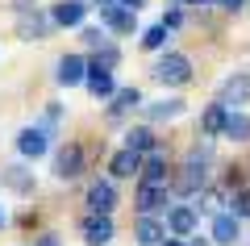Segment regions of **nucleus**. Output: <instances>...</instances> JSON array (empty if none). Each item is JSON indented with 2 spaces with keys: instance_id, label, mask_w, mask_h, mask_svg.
Segmentation results:
<instances>
[{
  "instance_id": "obj_1",
  "label": "nucleus",
  "mask_w": 250,
  "mask_h": 246,
  "mask_svg": "<svg viewBox=\"0 0 250 246\" xmlns=\"http://www.w3.org/2000/svg\"><path fill=\"white\" fill-rule=\"evenodd\" d=\"M154 75H159L163 84H171V88H179V84L192 79V63H188L184 54H163V59L154 63Z\"/></svg>"
},
{
  "instance_id": "obj_2",
  "label": "nucleus",
  "mask_w": 250,
  "mask_h": 246,
  "mask_svg": "<svg viewBox=\"0 0 250 246\" xmlns=\"http://www.w3.org/2000/svg\"><path fill=\"white\" fill-rule=\"evenodd\" d=\"M80 171H83V146L71 142V146H62L59 155H54V176L59 179H75Z\"/></svg>"
},
{
  "instance_id": "obj_3",
  "label": "nucleus",
  "mask_w": 250,
  "mask_h": 246,
  "mask_svg": "<svg viewBox=\"0 0 250 246\" xmlns=\"http://www.w3.org/2000/svg\"><path fill=\"white\" fill-rule=\"evenodd\" d=\"M250 100V75H229L221 84V96H217V105H225L233 113V105H246Z\"/></svg>"
},
{
  "instance_id": "obj_4",
  "label": "nucleus",
  "mask_w": 250,
  "mask_h": 246,
  "mask_svg": "<svg viewBox=\"0 0 250 246\" xmlns=\"http://www.w3.org/2000/svg\"><path fill=\"white\" fill-rule=\"evenodd\" d=\"M205 176H208L205 163H200V158H188L184 171H179V179H175V192H179V196H192L200 184H205Z\"/></svg>"
},
{
  "instance_id": "obj_5",
  "label": "nucleus",
  "mask_w": 250,
  "mask_h": 246,
  "mask_svg": "<svg viewBox=\"0 0 250 246\" xmlns=\"http://www.w3.org/2000/svg\"><path fill=\"white\" fill-rule=\"evenodd\" d=\"M88 204H92V213H96V217H108V213H113V204H117L113 184H108V179H96V184L88 188Z\"/></svg>"
},
{
  "instance_id": "obj_6",
  "label": "nucleus",
  "mask_w": 250,
  "mask_h": 246,
  "mask_svg": "<svg viewBox=\"0 0 250 246\" xmlns=\"http://www.w3.org/2000/svg\"><path fill=\"white\" fill-rule=\"evenodd\" d=\"M163 204H167V184H142L138 188V213H142V217L159 213Z\"/></svg>"
},
{
  "instance_id": "obj_7",
  "label": "nucleus",
  "mask_w": 250,
  "mask_h": 246,
  "mask_svg": "<svg viewBox=\"0 0 250 246\" xmlns=\"http://www.w3.org/2000/svg\"><path fill=\"white\" fill-rule=\"evenodd\" d=\"M100 21H104L113 34H134V13L121 9V4H108V9H100Z\"/></svg>"
},
{
  "instance_id": "obj_8",
  "label": "nucleus",
  "mask_w": 250,
  "mask_h": 246,
  "mask_svg": "<svg viewBox=\"0 0 250 246\" xmlns=\"http://www.w3.org/2000/svg\"><path fill=\"white\" fill-rule=\"evenodd\" d=\"M46 146H50L46 130H21V134H17V150H21L25 158H38V155H46Z\"/></svg>"
},
{
  "instance_id": "obj_9",
  "label": "nucleus",
  "mask_w": 250,
  "mask_h": 246,
  "mask_svg": "<svg viewBox=\"0 0 250 246\" xmlns=\"http://www.w3.org/2000/svg\"><path fill=\"white\" fill-rule=\"evenodd\" d=\"M192 229H196V213L188 209V204H175V209L167 213V234L184 238V234H192Z\"/></svg>"
},
{
  "instance_id": "obj_10",
  "label": "nucleus",
  "mask_w": 250,
  "mask_h": 246,
  "mask_svg": "<svg viewBox=\"0 0 250 246\" xmlns=\"http://www.w3.org/2000/svg\"><path fill=\"white\" fill-rule=\"evenodd\" d=\"M83 79H88V63H83L80 54H67V59L59 63V84L71 88V84H83Z\"/></svg>"
},
{
  "instance_id": "obj_11",
  "label": "nucleus",
  "mask_w": 250,
  "mask_h": 246,
  "mask_svg": "<svg viewBox=\"0 0 250 246\" xmlns=\"http://www.w3.org/2000/svg\"><path fill=\"white\" fill-rule=\"evenodd\" d=\"M83 238H88V246H104L108 238H113V221H108V217H96V213H92V217L83 221Z\"/></svg>"
},
{
  "instance_id": "obj_12",
  "label": "nucleus",
  "mask_w": 250,
  "mask_h": 246,
  "mask_svg": "<svg viewBox=\"0 0 250 246\" xmlns=\"http://www.w3.org/2000/svg\"><path fill=\"white\" fill-rule=\"evenodd\" d=\"M50 21L54 25H80L83 21V0H59L54 13H50Z\"/></svg>"
},
{
  "instance_id": "obj_13",
  "label": "nucleus",
  "mask_w": 250,
  "mask_h": 246,
  "mask_svg": "<svg viewBox=\"0 0 250 246\" xmlns=\"http://www.w3.org/2000/svg\"><path fill=\"white\" fill-rule=\"evenodd\" d=\"M238 234H242V225H238V217H233V213H217V217H213V242L229 246Z\"/></svg>"
},
{
  "instance_id": "obj_14",
  "label": "nucleus",
  "mask_w": 250,
  "mask_h": 246,
  "mask_svg": "<svg viewBox=\"0 0 250 246\" xmlns=\"http://www.w3.org/2000/svg\"><path fill=\"white\" fill-rule=\"evenodd\" d=\"M134 234H138V242H142V246H163V242H167V225H159L154 217H142Z\"/></svg>"
},
{
  "instance_id": "obj_15",
  "label": "nucleus",
  "mask_w": 250,
  "mask_h": 246,
  "mask_svg": "<svg viewBox=\"0 0 250 246\" xmlns=\"http://www.w3.org/2000/svg\"><path fill=\"white\" fill-rule=\"evenodd\" d=\"M83 84L92 88V96H113V71H100V67L88 63V79Z\"/></svg>"
},
{
  "instance_id": "obj_16",
  "label": "nucleus",
  "mask_w": 250,
  "mask_h": 246,
  "mask_svg": "<svg viewBox=\"0 0 250 246\" xmlns=\"http://www.w3.org/2000/svg\"><path fill=\"white\" fill-rule=\"evenodd\" d=\"M142 184H167V158H163L159 150L142 163Z\"/></svg>"
},
{
  "instance_id": "obj_17",
  "label": "nucleus",
  "mask_w": 250,
  "mask_h": 246,
  "mask_svg": "<svg viewBox=\"0 0 250 246\" xmlns=\"http://www.w3.org/2000/svg\"><path fill=\"white\" fill-rule=\"evenodd\" d=\"M125 150H134V155H146V150H150V155H154V134L146 130V125L129 130V134H125Z\"/></svg>"
},
{
  "instance_id": "obj_18",
  "label": "nucleus",
  "mask_w": 250,
  "mask_h": 246,
  "mask_svg": "<svg viewBox=\"0 0 250 246\" xmlns=\"http://www.w3.org/2000/svg\"><path fill=\"white\" fill-rule=\"evenodd\" d=\"M225 117H229L225 105H208L205 117H200V130H205V134H225Z\"/></svg>"
},
{
  "instance_id": "obj_19",
  "label": "nucleus",
  "mask_w": 250,
  "mask_h": 246,
  "mask_svg": "<svg viewBox=\"0 0 250 246\" xmlns=\"http://www.w3.org/2000/svg\"><path fill=\"white\" fill-rule=\"evenodd\" d=\"M134 171H142V155H134V150H117V155H113V176H134Z\"/></svg>"
},
{
  "instance_id": "obj_20",
  "label": "nucleus",
  "mask_w": 250,
  "mask_h": 246,
  "mask_svg": "<svg viewBox=\"0 0 250 246\" xmlns=\"http://www.w3.org/2000/svg\"><path fill=\"white\" fill-rule=\"evenodd\" d=\"M225 138H233V142H246V138H250V117L229 113V117H225Z\"/></svg>"
},
{
  "instance_id": "obj_21",
  "label": "nucleus",
  "mask_w": 250,
  "mask_h": 246,
  "mask_svg": "<svg viewBox=\"0 0 250 246\" xmlns=\"http://www.w3.org/2000/svg\"><path fill=\"white\" fill-rule=\"evenodd\" d=\"M46 29H50V17H42V13L21 21V38H46Z\"/></svg>"
},
{
  "instance_id": "obj_22",
  "label": "nucleus",
  "mask_w": 250,
  "mask_h": 246,
  "mask_svg": "<svg viewBox=\"0 0 250 246\" xmlns=\"http://www.w3.org/2000/svg\"><path fill=\"white\" fill-rule=\"evenodd\" d=\"M184 113V100H159V105H150V117L154 121H171V117Z\"/></svg>"
},
{
  "instance_id": "obj_23",
  "label": "nucleus",
  "mask_w": 250,
  "mask_h": 246,
  "mask_svg": "<svg viewBox=\"0 0 250 246\" xmlns=\"http://www.w3.org/2000/svg\"><path fill=\"white\" fill-rule=\"evenodd\" d=\"M138 105H142V92H138V88H121V92H117L113 113H125V109H138Z\"/></svg>"
},
{
  "instance_id": "obj_24",
  "label": "nucleus",
  "mask_w": 250,
  "mask_h": 246,
  "mask_svg": "<svg viewBox=\"0 0 250 246\" xmlns=\"http://www.w3.org/2000/svg\"><path fill=\"white\" fill-rule=\"evenodd\" d=\"M4 184L17 188V192H25V188H34V179H29L25 167H9V171H4Z\"/></svg>"
},
{
  "instance_id": "obj_25",
  "label": "nucleus",
  "mask_w": 250,
  "mask_h": 246,
  "mask_svg": "<svg viewBox=\"0 0 250 246\" xmlns=\"http://www.w3.org/2000/svg\"><path fill=\"white\" fill-rule=\"evenodd\" d=\"M142 46H150V50H159V46H167V29H163V25H150V29L142 34Z\"/></svg>"
},
{
  "instance_id": "obj_26",
  "label": "nucleus",
  "mask_w": 250,
  "mask_h": 246,
  "mask_svg": "<svg viewBox=\"0 0 250 246\" xmlns=\"http://www.w3.org/2000/svg\"><path fill=\"white\" fill-rule=\"evenodd\" d=\"M233 217H250V188H242L233 196Z\"/></svg>"
},
{
  "instance_id": "obj_27",
  "label": "nucleus",
  "mask_w": 250,
  "mask_h": 246,
  "mask_svg": "<svg viewBox=\"0 0 250 246\" xmlns=\"http://www.w3.org/2000/svg\"><path fill=\"white\" fill-rule=\"evenodd\" d=\"M83 42H88V46H96V50H104V34H100V29H83Z\"/></svg>"
},
{
  "instance_id": "obj_28",
  "label": "nucleus",
  "mask_w": 250,
  "mask_h": 246,
  "mask_svg": "<svg viewBox=\"0 0 250 246\" xmlns=\"http://www.w3.org/2000/svg\"><path fill=\"white\" fill-rule=\"evenodd\" d=\"M179 21H184V13H179V9H167V13H163V21H159V25H163V29H175Z\"/></svg>"
},
{
  "instance_id": "obj_29",
  "label": "nucleus",
  "mask_w": 250,
  "mask_h": 246,
  "mask_svg": "<svg viewBox=\"0 0 250 246\" xmlns=\"http://www.w3.org/2000/svg\"><path fill=\"white\" fill-rule=\"evenodd\" d=\"M117 4H121V9H129V13H138V9L146 4V0H117Z\"/></svg>"
},
{
  "instance_id": "obj_30",
  "label": "nucleus",
  "mask_w": 250,
  "mask_h": 246,
  "mask_svg": "<svg viewBox=\"0 0 250 246\" xmlns=\"http://www.w3.org/2000/svg\"><path fill=\"white\" fill-rule=\"evenodd\" d=\"M217 4H221V9H229V13H238L242 4H246V0H217Z\"/></svg>"
},
{
  "instance_id": "obj_31",
  "label": "nucleus",
  "mask_w": 250,
  "mask_h": 246,
  "mask_svg": "<svg viewBox=\"0 0 250 246\" xmlns=\"http://www.w3.org/2000/svg\"><path fill=\"white\" fill-rule=\"evenodd\" d=\"M38 246H59V234H42V238H38Z\"/></svg>"
},
{
  "instance_id": "obj_32",
  "label": "nucleus",
  "mask_w": 250,
  "mask_h": 246,
  "mask_svg": "<svg viewBox=\"0 0 250 246\" xmlns=\"http://www.w3.org/2000/svg\"><path fill=\"white\" fill-rule=\"evenodd\" d=\"M13 9H17V13H29V9H34V0H13Z\"/></svg>"
},
{
  "instance_id": "obj_33",
  "label": "nucleus",
  "mask_w": 250,
  "mask_h": 246,
  "mask_svg": "<svg viewBox=\"0 0 250 246\" xmlns=\"http://www.w3.org/2000/svg\"><path fill=\"white\" fill-rule=\"evenodd\" d=\"M163 246H184V242H179V238H167V242H163Z\"/></svg>"
},
{
  "instance_id": "obj_34",
  "label": "nucleus",
  "mask_w": 250,
  "mask_h": 246,
  "mask_svg": "<svg viewBox=\"0 0 250 246\" xmlns=\"http://www.w3.org/2000/svg\"><path fill=\"white\" fill-rule=\"evenodd\" d=\"M188 4H205V0H188Z\"/></svg>"
},
{
  "instance_id": "obj_35",
  "label": "nucleus",
  "mask_w": 250,
  "mask_h": 246,
  "mask_svg": "<svg viewBox=\"0 0 250 246\" xmlns=\"http://www.w3.org/2000/svg\"><path fill=\"white\" fill-rule=\"evenodd\" d=\"M0 225H4V209H0Z\"/></svg>"
},
{
  "instance_id": "obj_36",
  "label": "nucleus",
  "mask_w": 250,
  "mask_h": 246,
  "mask_svg": "<svg viewBox=\"0 0 250 246\" xmlns=\"http://www.w3.org/2000/svg\"><path fill=\"white\" fill-rule=\"evenodd\" d=\"M108 4H117V0H104V9H108Z\"/></svg>"
},
{
  "instance_id": "obj_37",
  "label": "nucleus",
  "mask_w": 250,
  "mask_h": 246,
  "mask_svg": "<svg viewBox=\"0 0 250 246\" xmlns=\"http://www.w3.org/2000/svg\"><path fill=\"white\" fill-rule=\"evenodd\" d=\"M192 246H208V242H192Z\"/></svg>"
},
{
  "instance_id": "obj_38",
  "label": "nucleus",
  "mask_w": 250,
  "mask_h": 246,
  "mask_svg": "<svg viewBox=\"0 0 250 246\" xmlns=\"http://www.w3.org/2000/svg\"><path fill=\"white\" fill-rule=\"evenodd\" d=\"M175 4H188V0H175Z\"/></svg>"
}]
</instances>
